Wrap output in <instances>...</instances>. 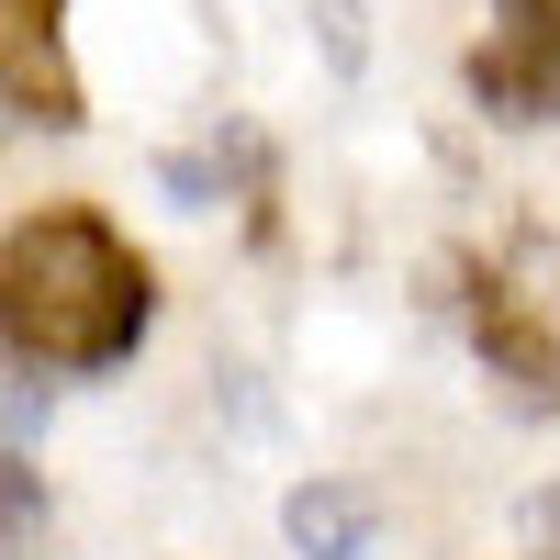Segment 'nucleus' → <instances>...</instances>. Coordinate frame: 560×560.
I'll return each mask as SVG.
<instances>
[{
    "label": "nucleus",
    "mask_w": 560,
    "mask_h": 560,
    "mask_svg": "<svg viewBox=\"0 0 560 560\" xmlns=\"http://www.w3.org/2000/svg\"><path fill=\"white\" fill-rule=\"evenodd\" d=\"M57 12H68V0H12V23H34V34L57 23Z\"/></svg>",
    "instance_id": "6e6552de"
},
{
    "label": "nucleus",
    "mask_w": 560,
    "mask_h": 560,
    "mask_svg": "<svg viewBox=\"0 0 560 560\" xmlns=\"http://www.w3.org/2000/svg\"><path fill=\"white\" fill-rule=\"evenodd\" d=\"M158 325V280L102 213H23L0 236V348L23 370H124Z\"/></svg>",
    "instance_id": "f257e3e1"
},
{
    "label": "nucleus",
    "mask_w": 560,
    "mask_h": 560,
    "mask_svg": "<svg viewBox=\"0 0 560 560\" xmlns=\"http://www.w3.org/2000/svg\"><path fill=\"white\" fill-rule=\"evenodd\" d=\"M527 560H560V482L527 493Z\"/></svg>",
    "instance_id": "423d86ee"
},
{
    "label": "nucleus",
    "mask_w": 560,
    "mask_h": 560,
    "mask_svg": "<svg viewBox=\"0 0 560 560\" xmlns=\"http://www.w3.org/2000/svg\"><path fill=\"white\" fill-rule=\"evenodd\" d=\"M23 113H34V90H23V79H12V68H0V135H12V124H23Z\"/></svg>",
    "instance_id": "0eeeda50"
},
{
    "label": "nucleus",
    "mask_w": 560,
    "mask_h": 560,
    "mask_svg": "<svg viewBox=\"0 0 560 560\" xmlns=\"http://www.w3.org/2000/svg\"><path fill=\"white\" fill-rule=\"evenodd\" d=\"M0 560H57V516H45V482L0 448Z\"/></svg>",
    "instance_id": "39448f33"
},
{
    "label": "nucleus",
    "mask_w": 560,
    "mask_h": 560,
    "mask_svg": "<svg viewBox=\"0 0 560 560\" xmlns=\"http://www.w3.org/2000/svg\"><path fill=\"white\" fill-rule=\"evenodd\" d=\"M280 538H292L303 560H359V549H370V493H348V482H303L292 504H280Z\"/></svg>",
    "instance_id": "20e7f679"
},
{
    "label": "nucleus",
    "mask_w": 560,
    "mask_h": 560,
    "mask_svg": "<svg viewBox=\"0 0 560 560\" xmlns=\"http://www.w3.org/2000/svg\"><path fill=\"white\" fill-rule=\"evenodd\" d=\"M471 337H482V359H493V382H516V404L527 415H560V325L527 303V292H493L471 303Z\"/></svg>",
    "instance_id": "7ed1b4c3"
},
{
    "label": "nucleus",
    "mask_w": 560,
    "mask_h": 560,
    "mask_svg": "<svg viewBox=\"0 0 560 560\" xmlns=\"http://www.w3.org/2000/svg\"><path fill=\"white\" fill-rule=\"evenodd\" d=\"M471 102L493 124H549L560 113V0H504V34L471 57Z\"/></svg>",
    "instance_id": "f03ea898"
}]
</instances>
